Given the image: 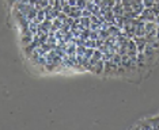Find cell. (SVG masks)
I'll return each mask as SVG.
<instances>
[{"label": "cell", "mask_w": 159, "mask_h": 130, "mask_svg": "<svg viewBox=\"0 0 159 130\" xmlns=\"http://www.w3.org/2000/svg\"><path fill=\"white\" fill-rule=\"evenodd\" d=\"M155 22H157V23L159 24V15H157V19H155Z\"/></svg>", "instance_id": "14"}, {"label": "cell", "mask_w": 159, "mask_h": 130, "mask_svg": "<svg viewBox=\"0 0 159 130\" xmlns=\"http://www.w3.org/2000/svg\"><path fill=\"white\" fill-rule=\"evenodd\" d=\"M68 16L74 18V19H79V18H82V8H79L78 6H72L70 14H68Z\"/></svg>", "instance_id": "3"}, {"label": "cell", "mask_w": 159, "mask_h": 130, "mask_svg": "<svg viewBox=\"0 0 159 130\" xmlns=\"http://www.w3.org/2000/svg\"><path fill=\"white\" fill-rule=\"evenodd\" d=\"M132 129H152V126H151V122H150V118L144 119L143 122H137L136 125L132 126Z\"/></svg>", "instance_id": "4"}, {"label": "cell", "mask_w": 159, "mask_h": 130, "mask_svg": "<svg viewBox=\"0 0 159 130\" xmlns=\"http://www.w3.org/2000/svg\"><path fill=\"white\" fill-rule=\"evenodd\" d=\"M133 39H135V42H136L137 52H144V49H146V46H147V43H148L146 37H137V35H135Z\"/></svg>", "instance_id": "2"}, {"label": "cell", "mask_w": 159, "mask_h": 130, "mask_svg": "<svg viewBox=\"0 0 159 130\" xmlns=\"http://www.w3.org/2000/svg\"><path fill=\"white\" fill-rule=\"evenodd\" d=\"M80 26L83 28H90V26H91V19L87 16H82L80 18Z\"/></svg>", "instance_id": "8"}, {"label": "cell", "mask_w": 159, "mask_h": 130, "mask_svg": "<svg viewBox=\"0 0 159 130\" xmlns=\"http://www.w3.org/2000/svg\"><path fill=\"white\" fill-rule=\"evenodd\" d=\"M157 38H158V41H159V24H158V28H157Z\"/></svg>", "instance_id": "13"}, {"label": "cell", "mask_w": 159, "mask_h": 130, "mask_svg": "<svg viewBox=\"0 0 159 130\" xmlns=\"http://www.w3.org/2000/svg\"><path fill=\"white\" fill-rule=\"evenodd\" d=\"M83 45L86 46V48H93V49H95L97 48V39H87V41H84V43Z\"/></svg>", "instance_id": "9"}, {"label": "cell", "mask_w": 159, "mask_h": 130, "mask_svg": "<svg viewBox=\"0 0 159 130\" xmlns=\"http://www.w3.org/2000/svg\"><path fill=\"white\" fill-rule=\"evenodd\" d=\"M16 2H19V0H7V3H8L10 6H15Z\"/></svg>", "instance_id": "11"}, {"label": "cell", "mask_w": 159, "mask_h": 130, "mask_svg": "<svg viewBox=\"0 0 159 130\" xmlns=\"http://www.w3.org/2000/svg\"><path fill=\"white\" fill-rule=\"evenodd\" d=\"M155 3H157V0H143V4L146 8H152Z\"/></svg>", "instance_id": "10"}, {"label": "cell", "mask_w": 159, "mask_h": 130, "mask_svg": "<svg viewBox=\"0 0 159 130\" xmlns=\"http://www.w3.org/2000/svg\"><path fill=\"white\" fill-rule=\"evenodd\" d=\"M91 72L93 73H97V75H103L105 73V61L98 60L97 63H94L91 67Z\"/></svg>", "instance_id": "1"}, {"label": "cell", "mask_w": 159, "mask_h": 130, "mask_svg": "<svg viewBox=\"0 0 159 130\" xmlns=\"http://www.w3.org/2000/svg\"><path fill=\"white\" fill-rule=\"evenodd\" d=\"M107 31H109V34L111 35V37H116V38L121 34V28L117 27L116 24H110V26L107 27Z\"/></svg>", "instance_id": "7"}, {"label": "cell", "mask_w": 159, "mask_h": 130, "mask_svg": "<svg viewBox=\"0 0 159 130\" xmlns=\"http://www.w3.org/2000/svg\"><path fill=\"white\" fill-rule=\"evenodd\" d=\"M76 3H78V0H68V4L70 6H76Z\"/></svg>", "instance_id": "12"}, {"label": "cell", "mask_w": 159, "mask_h": 130, "mask_svg": "<svg viewBox=\"0 0 159 130\" xmlns=\"http://www.w3.org/2000/svg\"><path fill=\"white\" fill-rule=\"evenodd\" d=\"M155 53H157V50H155V49L152 48V46L150 45V43H147L146 49H144V54H146V58H147V60L152 58V57L155 56Z\"/></svg>", "instance_id": "6"}, {"label": "cell", "mask_w": 159, "mask_h": 130, "mask_svg": "<svg viewBox=\"0 0 159 130\" xmlns=\"http://www.w3.org/2000/svg\"><path fill=\"white\" fill-rule=\"evenodd\" d=\"M111 10H113V12H114L116 16H124V14H125V8H124V6H122V3L116 4Z\"/></svg>", "instance_id": "5"}]
</instances>
